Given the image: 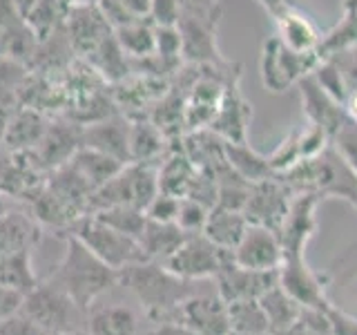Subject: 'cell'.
I'll return each instance as SVG.
<instances>
[{"mask_svg":"<svg viewBox=\"0 0 357 335\" xmlns=\"http://www.w3.org/2000/svg\"><path fill=\"white\" fill-rule=\"evenodd\" d=\"M206 279H183L161 262L141 260L119 271V284L139 302L150 322H172L176 308Z\"/></svg>","mask_w":357,"mask_h":335,"instance_id":"obj_1","label":"cell"},{"mask_svg":"<svg viewBox=\"0 0 357 335\" xmlns=\"http://www.w3.org/2000/svg\"><path fill=\"white\" fill-rule=\"evenodd\" d=\"M45 279L65 290L78 306L87 311L119 284V271L100 262L74 234H63V253Z\"/></svg>","mask_w":357,"mask_h":335,"instance_id":"obj_2","label":"cell"},{"mask_svg":"<svg viewBox=\"0 0 357 335\" xmlns=\"http://www.w3.org/2000/svg\"><path fill=\"white\" fill-rule=\"evenodd\" d=\"M156 193H159L156 165L126 163L109 181H105L92 193V197H89V215L114 206H132L145 212Z\"/></svg>","mask_w":357,"mask_h":335,"instance_id":"obj_3","label":"cell"},{"mask_svg":"<svg viewBox=\"0 0 357 335\" xmlns=\"http://www.w3.org/2000/svg\"><path fill=\"white\" fill-rule=\"evenodd\" d=\"M150 324L134 295L116 284L87 308L85 329L92 335H143Z\"/></svg>","mask_w":357,"mask_h":335,"instance_id":"obj_4","label":"cell"},{"mask_svg":"<svg viewBox=\"0 0 357 335\" xmlns=\"http://www.w3.org/2000/svg\"><path fill=\"white\" fill-rule=\"evenodd\" d=\"M20 311L52 335L85 329L87 324V311L47 279L29 290Z\"/></svg>","mask_w":357,"mask_h":335,"instance_id":"obj_5","label":"cell"},{"mask_svg":"<svg viewBox=\"0 0 357 335\" xmlns=\"http://www.w3.org/2000/svg\"><path fill=\"white\" fill-rule=\"evenodd\" d=\"M65 234H74V237L83 246H87L100 262H105L107 266L114 268V271H121V268H126L134 262L145 260L137 239L107 226L105 221H100L94 215L81 217Z\"/></svg>","mask_w":357,"mask_h":335,"instance_id":"obj_6","label":"cell"},{"mask_svg":"<svg viewBox=\"0 0 357 335\" xmlns=\"http://www.w3.org/2000/svg\"><path fill=\"white\" fill-rule=\"evenodd\" d=\"M221 9H181L176 27L181 34V56L188 65H223L217 29Z\"/></svg>","mask_w":357,"mask_h":335,"instance_id":"obj_7","label":"cell"},{"mask_svg":"<svg viewBox=\"0 0 357 335\" xmlns=\"http://www.w3.org/2000/svg\"><path fill=\"white\" fill-rule=\"evenodd\" d=\"M172 322L190 329L195 335H230V311L226 299L219 295L215 279H206L181 306Z\"/></svg>","mask_w":357,"mask_h":335,"instance_id":"obj_8","label":"cell"},{"mask_svg":"<svg viewBox=\"0 0 357 335\" xmlns=\"http://www.w3.org/2000/svg\"><path fill=\"white\" fill-rule=\"evenodd\" d=\"M317 65L319 59L315 54H297L288 50L277 36H271L264 43L259 61L261 81L266 89H271L275 94H282L288 87L297 85L304 76L315 72Z\"/></svg>","mask_w":357,"mask_h":335,"instance_id":"obj_9","label":"cell"},{"mask_svg":"<svg viewBox=\"0 0 357 335\" xmlns=\"http://www.w3.org/2000/svg\"><path fill=\"white\" fill-rule=\"evenodd\" d=\"M230 251H223L215 241H210L204 232L188 234L183 244L167 257L165 268L183 279H215L223 260Z\"/></svg>","mask_w":357,"mask_h":335,"instance_id":"obj_10","label":"cell"},{"mask_svg":"<svg viewBox=\"0 0 357 335\" xmlns=\"http://www.w3.org/2000/svg\"><path fill=\"white\" fill-rule=\"evenodd\" d=\"M83 148V126L67 117H52L47 130L36 148L31 150L33 159L45 172L70 163L74 154Z\"/></svg>","mask_w":357,"mask_h":335,"instance_id":"obj_11","label":"cell"},{"mask_svg":"<svg viewBox=\"0 0 357 335\" xmlns=\"http://www.w3.org/2000/svg\"><path fill=\"white\" fill-rule=\"evenodd\" d=\"M279 282L277 271H252L232 260V253L223 260L219 273L215 275V286L226 304L243 299H259L268 288Z\"/></svg>","mask_w":357,"mask_h":335,"instance_id":"obj_12","label":"cell"},{"mask_svg":"<svg viewBox=\"0 0 357 335\" xmlns=\"http://www.w3.org/2000/svg\"><path fill=\"white\" fill-rule=\"evenodd\" d=\"M290 201H293V195L288 193L286 186L275 174L271 179H266V181L252 184L243 215L248 219V223H257V226H266L279 232L288 215Z\"/></svg>","mask_w":357,"mask_h":335,"instance_id":"obj_13","label":"cell"},{"mask_svg":"<svg viewBox=\"0 0 357 335\" xmlns=\"http://www.w3.org/2000/svg\"><path fill=\"white\" fill-rule=\"evenodd\" d=\"M279 286L293 297L297 304L308 308L326 311L331 302L324 290V279L306 264V257H284L282 266L277 268Z\"/></svg>","mask_w":357,"mask_h":335,"instance_id":"obj_14","label":"cell"},{"mask_svg":"<svg viewBox=\"0 0 357 335\" xmlns=\"http://www.w3.org/2000/svg\"><path fill=\"white\" fill-rule=\"evenodd\" d=\"M65 34L70 40L76 59H87L100 43L109 38L114 29H112L109 20L96 5H83L67 9L65 16Z\"/></svg>","mask_w":357,"mask_h":335,"instance_id":"obj_15","label":"cell"},{"mask_svg":"<svg viewBox=\"0 0 357 335\" xmlns=\"http://www.w3.org/2000/svg\"><path fill=\"white\" fill-rule=\"evenodd\" d=\"M239 81H241V74L232 76L228 81L221 105L208 128L226 143H248V126L252 119V107L241 94Z\"/></svg>","mask_w":357,"mask_h":335,"instance_id":"obj_16","label":"cell"},{"mask_svg":"<svg viewBox=\"0 0 357 335\" xmlns=\"http://www.w3.org/2000/svg\"><path fill=\"white\" fill-rule=\"evenodd\" d=\"M230 253L239 266L252 268V271H277L284 260L279 234L257 223H248L241 241Z\"/></svg>","mask_w":357,"mask_h":335,"instance_id":"obj_17","label":"cell"},{"mask_svg":"<svg viewBox=\"0 0 357 335\" xmlns=\"http://www.w3.org/2000/svg\"><path fill=\"white\" fill-rule=\"evenodd\" d=\"M271 16L275 20V36L282 40L288 50H293L297 54L317 56L324 34L317 29L315 20H312L306 11H301L297 5H293L288 0L284 7H279Z\"/></svg>","mask_w":357,"mask_h":335,"instance_id":"obj_18","label":"cell"},{"mask_svg":"<svg viewBox=\"0 0 357 335\" xmlns=\"http://www.w3.org/2000/svg\"><path fill=\"white\" fill-rule=\"evenodd\" d=\"M317 197L312 195H295L290 201L288 215L279 228V241H282L284 257H299L304 255L306 244L312 237V232L317 228L315 212L319 206Z\"/></svg>","mask_w":357,"mask_h":335,"instance_id":"obj_19","label":"cell"},{"mask_svg":"<svg viewBox=\"0 0 357 335\" xmlns=\"http://www.w3.org/2000/svg\"><path fill=\"white\" fill-rule=\"evenodd\" d=\"M297 85L301 92V105H304V112H306V121L312 123V126H317L319 130H324L326 137L333 139L335 132H337L346 123V119H349L342 103L335 100L326 89L315 81L312 74L304 76Z\"/></svg>","mask_w":357,"mask_h":335,"instance_id":"obj_20","label":"cell"},{"mask_svg":"<svg viewBox=\"0 0 357 335\" xmlns=\"http://www.w3.org/2000/svg\"><path fill=\"white\" fill-rule=\"evenodd\" d=\"M83 145L98 150L123 165L130 163V119L126 114H112L83 126Z\"/></svg>","mask_w":357,"mask_h":335,"instance_id":"obj_21","label":"cell"},{"mask_svg":"<svg viewBox=\"0 0 357 335\" xmlns=\"http://www.w3.org/2000/svg\"><path fill=\"white\" fill-rule=\"evenodd\" d=\"M328 145H331V139L326 137V132L306 121V126L290 132L268 159H271V165L277 174V172L288 170L290 165L319 154L321 150H326Z\"/></svg>","mask_w":357,"mask_h":335,"instance_id":"obj_22","label":"cell"},{"mask_svg":"<svg viewBox=\"0 0 357 335\" xmlns=\"http://www.w3.org/2000/svg\"><path fill=\"white\" fill-rule=\"evenodd\" d=\"M45 237L40 223L27 206L16 204L0 217V255L18 251H36Z\"/></svg>","mask_w":357,"mask_h":335,"instance_id":"obj_23","label":"cell"},{"mask_svg":"<svg viewBox=\"0 0 357 335\" xmlns=\"http://www.w3.org/2000/svg\"><path fill=\"white\" fill-rule=\"evenodd\" d=\"M50 121H52V117L43 114L38 110L27 107V105H18L14 110V114L9 117L3 148L11 150V152H31L38 145V141L43 139Z\"/></svg>","mask_w":357,"mask_h":335,"instance_id":"obj_24","label":"cell"},{"mask_svg":"<svg viewBox=\"0 0 357 335\" xmlns=\"http://www.w3.org/2000/svg\"><path fill=\"white\" fill-rule=\"evenodd\" d=\"M170 148L172 141L148 117L130 119V163L159 165Z\"/></svg>","mask_w":357,"mask_h":335,"instance_id":"obj_25","label":"cell"},{"mask_svg":"<svg viewBox=\"0 0 357 335\" xmlns=\"http://www.w3.org/2000/svg\"><path fill=\"white\" fill-rule=\"evenodd\" d=\"M197 168L188 159V154L181 148V141L172 143L170 152L163 156V161L156 165V174H159V193H167L174 197H188L190 188H192L197 179Z\"/></svg>","mask_w":357,"mask_h":335,"instance_id":"obj_26","label":"cell"},{"mask_svg":"<svg viewBox=\"0 0 357 335\" xmlns=\"http://www.w3.org/2000/svg\"><path fill=\"white\" fill-rule=\"evenodd\" d=\"M188 234L178 228L176 221H152L148 219L139 234V246L145 255V260L152 262H167V257H172L174 251L183 244Z\"/></svg>","mask_w":357,"mask_h":335,"instance_id":"obj_27","label":"cell"},{"mask_svg":"<svg viewBox=\"0 0 357 335\" xmlns=\"http://www.w3.org/2000/svg\"><path fill=\"white\" fill-rule=\"evenodd\" d=\"M92 70L103 78L107 85H114L123 78H128L132 74V59L121 50V45L116 43L114 34L109 38H105L98 47L83 59Z\"/></svg>","mask_w":357,"mask_h":335,"instance_id":"obj_28","label":"cell"},{"mask_svg":"<svg viewBox=\"0 0 357 335\" xmlns=\"http://www.w3.org/2000/svg\"><path fill=\"white\" fill-rule=\"evenodd\" d=\"M245 228H248V219H245L241 210H228L215 206L208 215L204 234L210 241H215L219 248L234 251V246L241 241Z\"/></svg>","mask_w":357,"mask_h":335,"instance_id":"obj_29","label":"cell"},{"mask_svg":"<svg viewBox=\"0 0 357 335\" xmlns=\"http://www.w3.org/2000/svg\"><path fill=\"white\" fill-rule=\"evenodd\" d=\"M40 284V275L33 264V251H18L0 255V286L14 288L27 295Z\"/></svg>","mask_w":357,"mask_h":335,"instance_id":"obj_30","label":"cell"},{"mask_svg":"<svg viewBox=\"0 0 357 335\" xmlns=\"http://www.w3.org/2000/svg\"><path fill=\"white\" fill-rule=\"evenodd\" d=\"M259 304L268 318L271 335H282L284 331H288L301 313V304H297V302L279 286V282L273 288H268L259 297Z\"/></svg>","mask_w":357,"mask_h":335,"instance_id":"obj_31","label":"cell"},{"mask_svg":"<svg viewBox=\"0 0 357 335\" xmlns=\"http://www.w3.org/2000/svg\"><path fill=\"white\" fill-rule=\"evenodd\" d=\"M226 161L234 172L248 179L250 184L266 181L275 177L271 159L250 148V143H226Z\"/></svg>","mask_w":357,"mask_h":335,"instance_id":"obj_32","label":"cell"},{"mask_svg":"<svg viewBox=\"0 0 357 335\" xmlns=\"http://www.w3.org/2000/svg\"><path fill=\"white\" fill-rule=\"evenodd\" d=\"M114 38L132 61L154 54V22L150 18H134L114 29Z\"/></svg>","mask_w":357,"mask_h":335,"instance_id":"obj_33","label":"cell"},{"mask_svg":"<svg viewBox=\"0 0 357 335\" xmlns=\"http://www.w3.org/2000/svg\"><path fill=\"white\" fill-rule=\"evenodd\" d=\"M70 163L76 168L78 174L85 179L92 190H96V188L103 186L105 181H109V179L123 168L121 161L112 159V156L98 152V150L85 148V145L74 154V159Z\"/></svg>","mask_w":357,"mask_h":335,"instance_id":"obj_34","label":"cell"},{"mask_svg":"<svg viewBox=\"0 0 357 335\" xmlns=\"http://www.w3.org/2000/svg\"><path fill=\"white\" fill-rule=\"evenodd\" d=\"M353 45H357V0H344L342 18L328 34L321 36L317 56L321 61L340 50L353 47Z\"/></svg>","mask_w":357,"mask_h":335,"instance_id":"obj_35","label":"cell"},{"mask_svg":"<svg viewBox=\"0 0 357 335\" xmlns=\"http://www.w3.org/2000/svg\"><path fill=\"white\" fill-rule=\"evenodd\" d=\"M65 16H67V7L61 0H36L22 18H25L27 27L33 31V36L40 43L63 29Z\"/></svg>","mask_w":357,"mask_h":335,"instance_id":"obj_36","label":"cell"},{"mask_svg":"<svg viewBox=\"0 0 357 335\" xmlns=\"http://www.w3.org/2000/svg\"><path fill=\"white\" fill-rule=\"evenodd\" d=\"M230 311V327L234 333H268V318L259 304V299H243L228 304Z\"/></svg>","mask_w":357,"mask_h":335,"instance_id":"obj_37","label":"cell"},{"mask_svg":"<svg viewBox=\"0 0 357 335\" xmlns=\"http://www.w3.org/2000/svg\"><path fill=\"white\" fill-rule=\"evenodd\" d=\"M94 217H98L100 221H105L107 226L116 228L123 234H130V237L139 239V234L145 226V212L139 208H132V206H114V208H105V210H98L92 212Z\"/></svg>","mask_w":357,"mask_h":335,"instance_id":"obj_38","label":"cell"},{"mask_svg":"<svg viewBox=\"0 0 357 335\" xmlns=\"http://www.w3.org/2000/svg\"><path fill=\"white\" fill-rule=\"evenodd\" d=\"M210 210H212V208H208V206H204V204H199L197 199L183 197V199H181V204H178V215H176L178 228H181L185 234L204 232Z\"/></svg>","mask_w":357,"mask_h":335,"instance_id":"obj_39","label":"cell"},{"mask_svg":"<svg viewBox=\"0 0 357 335\" xmlns=\"http://www.w3.org/2000/svg\"><path fill=\"white\" fill-rule=\"evenodd\" d=\"M331 145L337 150V154L346 161V165H349L353 172H357V123L346 119L344 126L335 132V137L331 139Z\"/></svg>","mask_w":357,"mask_h":335,"instance_id":"obj_40","label":"cell"},{"mask_svg":"<svg viewBox=\"0 0 357 335\" xmlns=\"http://www.w3.org/2000/svg\"><path fill=\"white\" fill-rule=\"evenodd\" d=\"M154 54L165 61H181V34L178 27H156L154 25Z\"/></svg>","mask_w":357,"mask_h":335,"instance_id":"obj_41","label":"cell"},{"mask_svg":"<svg viewBox=\"0 0 357 335\" xmlns=\"http://www.w3.org/2000/svg\"><path fill=\"white\" fill-rule=\"evenodd\" d=\"M321 61H328V63H333L335 67H337V72H340L342 81H344V87H346V94L353 92V89H357V45L335 52V54L326 56V59H321Z\"/></svg>","mask_w":357,"mask_h":335,"instance_id":"obj_42","label":"cell"},{"mask_svg":"<svg viewBox=\"0 0 357 335\" xmlns=\"http://www.w3.org/2000/svg\"><path fill=\"white\" fill-rule=\"evenodd\" d=\"M178 204H181V197L156 193L148 204V208H145V217L152 221H176Z\"/></svg>","mask_w":357,"mask_h":335,"instance_id":"obj_43","label":"cell"},{"mask_svg":"<svg viewBox=\"0 0 357 335\" xmlns=\"http://www.w3.org/2000/svg\"><path fill=\"white\" fill-rule=\"evenodd\" d=\"M148 18L156 27H174L181 18V3L178 0H152Z\"/></svg>","mask_w":357,"mask_h":335,"instance_id":"obj_44","label":"cell"},{"mask_svg":"<svg viewBox=\"0 0 357 335\" xmlns=\"http://www.w3.org/2000/svg\"><path fill=\"white\" fill-rule=\"evenodd\" d=\"M0 335H52V333L38 327V324L31 318H27L22 311H18L16 315L0 322Z\"/></svg>","mask_w":357,"mask_h":335,"instance_id":"obj_45","label":"cell"},{"mask_svg":"<svg viewBox=\"0 0 357 335\" xmlns=\"http://www.w3.org/2000/svg\"><path fill=\"white\" fill-rule=\"evenodd\" d=\"M326 315L331 322V333L333 335H357V318L346 315L344 311H340L337 306H328Z\"/></svg>","mask_w":357,"mask_h":335,"instance_id":"obj_46","label":"cell"},{"mask_svg":"<svg viewBox=\"0 0 357 335\" xmlns=\"http://www.w3.org/2000/svg\"><path fill=\"white\" fill-rule=\"evenodd\" d=\"M22 302H25V295L22 293H18L14 288L0 286V322L16 315V313L22 308Z\"/></svg>","mask_w":357,"mask_h":335,"instance_id":"obj_47","label":"cell"},{"mask_svg":"<svg viewBox=\"0 0 357 335\" xmlns=\"http://www.w3.org/2000/svg\"><path fill=\"white\" fill-rule=\"evenodd\" d=\"M143 335H195V333L176 322H152Z\"/></svg>","mask_w":357,"mask_h":335,"instance_id":"obj_48","label":"cell"},{"mask_svg":"<svg viewBox=\"0 0 357 335\" xmlns=\"http://www.w3.org/2000/svg\"><path fill=\"white\" fill-rule=\"evenodd\" d=\"M119 3L126 7L134 18H148L152 0H119Z\"/></svg>","mask_w":357,"mask_h":335,"instance_id":"obj_49","label":"cell"},{"mask_svg":"<svg viewBox=\"0 0 357 335\" xmlns=\"http://www.w3.org/2000/svg\"><path fill=\"white\" fill-rule=\"evenodd\" d=\"M181 9H215L219 7V0H178Z\"/></svg>","mask_w":357,"mask_h":335,"instance_id":"obj_50","label":"cell"},{"mask_svg":"<svg viewBox=\"0 0 357 335\" xmlns=\"http://www.w3.org/2000/svg\"><path fill=\"white\" fill-rule=\"evenodd\" d=\"M257 3L264 5L268 11H271V14H275V11H277L279 7H284V5L288 3V0H257Z\"/></svg>","mask_w":357,"mask_h":335,"instance_id":"obj_51","label":"cell"},{"mask_svg":"<svg viewBox=\"0 0 357 335\" xmlns=\"http://www.w3.org/2000/svg\"><path fill=\"white\" fill-rule=\"evenodd\" d=\"M14 206H16V201H14V199H9L7 195L0 193V217H3L5 212H7V210H11Z\"/></svg>","mask_w":357,"mask_h":335,"instance_id":"obj_52","label":"cell"},{"mask_svg":"<svg viewBox=\"0 0 357 335\" xmlns=\"http://www.w3.org/2000/svg\"><path fill=\"white\" fill-rule=\"evenodd\" d=\"M61 3L67 9H74V7H83V5H96L98 0H61Z\"/></svg>","mask_w":357,"mask_h":335,"instance_id":"obj_53","label":"cell"},{"mask_svg":"<svg viewBox=\"0 0 357 335\" xmlns=\"http://www.w3.org/2000/svg\"><path fill=\"white\" fill-rule=\"evenodd\" d=\"M59 335H92L87 329H78V331H70V333H59Z\"/></svg>","mask_w":357,"mask_h":335,"instance_id":"obj_54","label":"cell"},{"mask_svg":"<svg viewBox=\"0 0 357 335\" xmlns=\"http://www.w3.org/2000/svg\"><path fill=\"white\" fill-rule=\"evenodd\" d=\"M230 335H268V333H234V331H232Z\"/></svg>","mask_w":357,"mask_h":335,"instance_id":"obj_55","label":"cell"}]
</instances>
